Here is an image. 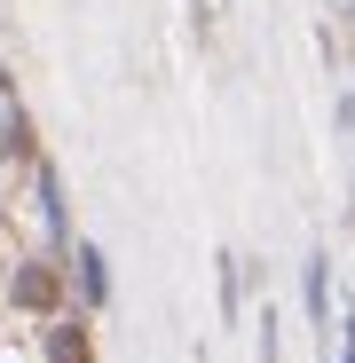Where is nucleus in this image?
<instances>
[{"label":"nucleus","mask_w":355,"mask_h":363,"mask_svg":"<svg viewBox=\"0 0 355 363\" xmlns=\"http://www.w3.org/2000/svg\"><path fill=\"white\" fill-rule=\"evenodd\" d=\"M64 253H72V269H64V284L79 292V308L95 316L103 300H111V261H103V245H95V237H72Z\"/></svg>","instance_id":"f257e3e1"},{"label":"nucleus","mask_w":355,"mask_h":363,"mask_svg":"<svg viewBox=\"0 0 355 363\" xmlns=\"http://www.w3.org/2000/svg\"><path fill=\"white\" fill-rule=\"evenodd\" d=\"M64 269H55V261H24L16 277H9V300H16V308H32V316H55V308H64Z\"/></svg>","instance_id":"f03ea898"},{"label":"nucleus","mask_w":355,"mask_h":363,"mask_svg":"<svg viewBox=\"0 0 355 363\" xmlns=\"http://www.w3.org/2000/svg\"><path fill=\"white\" fill-rule=\"evenodd\" d=\"M32 198H40V229L47 245H72V213H64V182H55L47 158H32Z\"/></svg>","instance_id":"7ed1b4c3"},{"label":"nucleus","mask_w":355,"mask_h":363,"mask_svg":"<svg viewBox=\"0 0 355 363\" xmlns=\"http://www.w3.org/2000/svg\"><path fill=\"white\" fill-rule=\"evenodd\" d=\"M40 347H47V363H95V332H87V316H47Z\"/></svg>","instance_id":"20e7f679"},{"label":"nucleus","mask_w":355,"mask_h":363,"mask_svg":"<svg viewBox=\"0 0 355 363\" xmlns=\"http://www.w3.org/2000/svg\"><path fill=\"white\" fill-rule=\"evenodd\" d=\"M300 300H308V324L324 332V324H332V253H324V245H316L308 269H300Z\"/></svg>","instance_id":"39448f33"},{"label":"nucleus","mask_w":355,"mask_h":363,"mask_svg":"<svg viewBox=\"0 0 355 363\" xmlns=\"http://www.w3.org/2000/svg\"><path fill=\"white\" fill-rule=\"evenodd\" d=\"M16 158H32V118L16 95H0V166H16Z\"/></svg>","instance_id":"423d86ee"},{"label":"nucleus","mask_w":355,"mask_h":363,"mask_svg":"<svg viewBox=\"0 0 355 363\" xmlns=\"http://www.w3.org/2000/svg\"><path fill=\"white\" fill-rule=\"evenodd\" d=\"M213 269H221V316L237 324V316H245V261H237V253H221Z\"/></svg>","instance_id":"0eeeda50"},{"label":"nucleus","mask_w":355,"mask_h":363,"mask_svg":"<svg viewBox=\"0 0 355 363\" xmlns=\"http://www.w3.org/2000/svg\"><path fill=\"white\" fill-rule=\"evenodd\" d=\"M261 363H276V308H261Z\"/></svg>","instance_id":"6e6552de"},{"label":"nucleus","mask_w":355,"mask_h":363,"mask_svg":"<svg viewBox=\"0 0 355 363\" xmlns=\"http://www.w3.org/2000/svg\"><path fill=\"white\" fill-rule=\"evenodd\" d=\"M347 347H355V316H347Z\"/></svg>","instance_id":"1a4fd4ad"},{"label":"nucleus","mask_w":355,"mask_h":363,"mask_svg":"<svg viewBox=\"0 0 355 363\" xmlns=\"http://www.w3.org/2000/svg\"><path fill=\"white\" fill-rule=\"evenodd\" d=\"M339 363H355V347H339Z\"/></svg>","instance_id":"9d476101"},{"label":"nucleus","mask_w":355,"mask_h":363,"mask_svg":"<svg viewBox=\"0 0 355 363\" xmlns=\"http://www.w3.org/2000/svg\"><path fill=\"white\" fill-rule=\"evenodd\" d=\"M347 213H355V206H347Z\"/></svg>","instance_id":"9b49d317"}]
</instances>
